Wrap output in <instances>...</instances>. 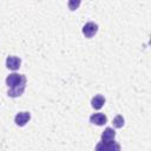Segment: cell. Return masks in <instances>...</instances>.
Listing matches in <instances>:
<instances>
[{"label":"cell","instance_id":"cell-1","mask_svg":"<svg viewBox=\"0 0 151 151\" xmlns=\"http://www.w3.org/2000/svg\"><path fill=\"white\" fill-rule=\"evenodd\" d=\"M6 84L9 88H17V87L26 86V77L22 74H18V73H12V74L7 76Z\"/></svg>","mask_w":151,"mask_h":151},{"label":"cell","instance_id":"cell-2","mask_svg":"<svg viewBox=\"0 0 151 151\" xmlns=\"http://www.w3.org/2000/svg\"><path fill=\"white\" fill-rule=\"evenodd\" d=\"M96 151H120V145L118 143H116L114 140H112L110 143L99 142L96 145Z\"/></svg>","mask_w":151,"mask_h":151},{"label":"cell","instance_id":"cell-3","mask_svg":"<svg viewBox=\"0 0 151 151\" xmlns=\"http://www.w3.org/2000/svg\"><path fill=\"white\" fill-rule=\"evenodd\" d=\"M97 32H98V25L94 24V22H92V21L86 22L83 26V34L86 38H92Z\"/></svg>","mask_w":151,"mask_h":151},{"label":"cell","instance_id":"cell-4","mask_svg":"<svg viewBox=\"0 0 151 151\" xmlns=\"http://www.w3.org/2000/svg\"><path fill=\"white\" fill-rule=\"evenodd\" d=\"M31 119V113L29 112H19V113H17V116H15V118H14V122H15V124L18 125V126H25L27 123H28V120Z\"/></svg>","mask_w":151,"mask_h":151},{"label":"cell","instance_id":"cell-5","mask_svg":"<svg viewBox=\"0 0 151 151\" xmlns=\"http://www.w3.org/2000/svg\"><path fill=\"white\" fill-rule=\"evenodd\" d=\"M20 65H21V59L20 58L14 57V55L7 57V59H6V66H7V68H9L12 71H17V70H19Z\"/></svg>","mask_w":151,"mask_h":151},{"label":"cell","instance_id":"cell-6","mask_svg":"<svg viewBox=\"0 0 151 151\" xmlns=\"http://www.w3.org/2000/svg\"><path fill=\"white\" fill-rule=\"evenodd\" d=\"M90 122H91L92 124H96V125H98V126H101V125H104V124L107 123V117H106L104 113H100V112L93 113V114L90 117Z\"/></svg>","mask_w":151,"mask_h":151},{"label":"cell","instance_id":"cell-7","mask_svg":"<svg viewBox=\"0 0 151 151\" xmlns=\"http://www.w3.org/2000/svg\"><path fill=\"white\" fill-rule=\"evenodd\" d=\"M114 137H116V131L112 127H106L104 130V132L101 133V142L110 143V142L114 140Z\"/></svg>","mask_w":151,"mask_h":151},{"label":"cell","instance_id":"cell-8","mask_svg":"<svg viewBox=\"0 0 151 151\" xmlns=\"http://www.w3.org/2000/svg\"><path fill=\"white\" fill-rule=\"evenodd\" d=\"M104 104H105V98H104L101 94L94 96V97L92 98V100H91V105H92V107L96 109V110L101 109V107L104 106Z\"/></svg>","mask_w":151,"mask_h":151},{"label":"cell","instance_id":"cell-9","mask_svg":"<svg viewBox=\"0 0 151 151\" xmlns=\"http://www.w3.org/2000/svg\"><path fill=\"white\" fill-rule=\"evenodd\" d=\"M25 87H26V86H21V87H17V88H9L8 92H7V94H8L9 97H13V98L19 97V96H21V94L24 93Z\"/></svg>","mask_w":151,"mask_h":151},{"label":"cell","instance_id":"cell-10","mask_svg":"<svg viewBox=\"0 0 151 151\" xmlns=\"http://www.w3.org/2000/svg\"><path fill=\"white\" fill-rule=\"evenodd\" d=\"M112 124H113V126L117 127V129L123 127V125H124V118H123V116H120V114L116 116V117L113 118V120H112Z\"/></svg>","mask_w":151,"mask_h":151},{"label":"cell","instance_id":"cell-11","mask_svg":"<svg viewBox=\"0 0 151 151\" xmlns=\"http://www.w3.org/2000/svg\"><path fill=\"white\" fill-rule=\"evenodd\" d=\"M79 5H80V1H79V0H77V1H74V0H70V1H68V8H70L71 11L77 9Z\"/></svg>","mask_w":151,"mask_h":151}]
</instances>
